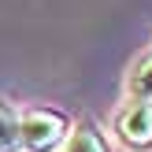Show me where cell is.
Masks as SVG:
<instances>
[{
	"instance_id": "1",
	"label": "cell",
	"mask_w": 152,
	"mask_h": 152,
	"mask_svg": "<svg viewBox=\"0 0 152 152\" xmlns=\"http://www.w3.org/2000/svg\"><path fill=\"white\" fill-rule=\"evenodd\" d=\"M71 130V119L56 108H30L19 115V148L22 152H56Z\"/></svg>"
},
{
	"instance_id": "2",
	"label": "cell",
	"mask_w": 152,
	"mask_h": 152,
	"mask_svg": "<svg viewBox=\"0 0 152 152\" xmlns=\"http://www.w3.org/2000/svg\"><path fill=\"white\" fill-rule=\"evenodd\" d=\"M111 134H115L126 148H134V152L152 148V104L126 100L123 108L115 111V119H111Z\"/></svg>"
},
{
	"instance_id": "3",
	"label": "cell",
	"mask_w": 152,
	"mask_h": 152,
	"mask_svg": "<svg viewBox=\"0 0 152 152\" xmlns=\"http://www.w3.org/2000/svg\"><path fill=\"white\" fill-rule=\"evenodd\" d=\"M56 152H111V145L96 123H78L67 130V137L59 141Z\"/></svg>"
},
{
	"instance_id": "4",
	"label": "cell",
	"mask_w": 152,
	"mask_h": 152,
	"mask_svg": "<svg viewBox=\"0 0 152 152\" xmlns=\"http://www.w3.org/2000/svg\"><path fill=\"white\" fill-rule=\"evenodd\" d=\"M126 100H145L152 104V48L141 52L126 71Z\"/></svg>"
},
{
	"instance_id": "5",
	"label": "cell",
	"mask_w": 152,
	"mask_h": 152,
	"mask_svg": "<svg viewBox=\"0 0 152 152\" xmlns=\"http://www.w3.org/2000/svg\"><path fill=\"white\" fill-rule=\"evenodd\" d=\"M0 152H19V111L0 96Z\"/></svg>"
}]
</instances>
